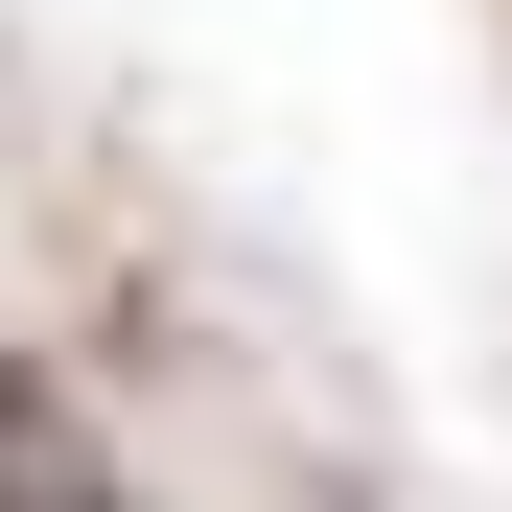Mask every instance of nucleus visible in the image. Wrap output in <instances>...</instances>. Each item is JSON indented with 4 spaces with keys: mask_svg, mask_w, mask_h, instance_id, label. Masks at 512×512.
I'll use <instances>...</instances> for the list:
<instances>
[{
    "mask_svg": "<svg viewBox=\"0 0 512 512\" xmlns=\"http://www.w3.org/2000/svg\"><path fill=\"white\" fill-rule=\"evenodd\" d=\"M0 512H117V466L70 443V396H47L24 350H0Z\"/></svg>",
    "mask_w": 512,
    "mask_h": 512,
    "instance_id": "f257e3e1",
    "label": "nucleus"
}]
</instances>
